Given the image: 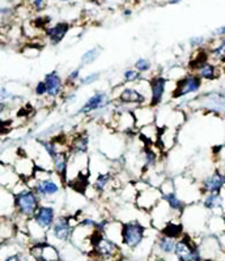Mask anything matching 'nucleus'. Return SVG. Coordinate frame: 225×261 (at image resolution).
<instances>
[{"label":"nucleus","instance_id":"obj_52","mask_svg":"<svg viewBox=\"0 0 225 261\" xmlns=\"http://www.w3.org/2000/svg\"><path fill=\"white\" fill-rule=\"evenodd\" d=\"M222 146H224V148H225V143H224V145H222Z\"/></svg>","mask_w":225,"mask_h":261},{"label":"nucleus","instance_id":"obj_41","mask_svg":"<svg viewBox=\"0 0 225 261\" xmlns=\"http://www.w3.org/2000/svg\"><path fill=\"white\" fill-rule=\"evenodd\" d=\"M34 94L38 98L46 97V95H48V86H46L44 80L38 81V83L36 84V86H34Z\"/></svg>","mask_w":225,"mask_h":261},{"label":"nucleus","instance_id":"obj_24","mask_svg":"<svg viewBox=\"0 0 225 261\" xmlns=\"http://www.w3.org/2000/svg\"><path fill=\"white\" fill-rule=\"evenodd\" d=\"M225 199L221 193H206L201 197V205L208 212H224Z\"/></svg>","mask_w":225,"mask_h":261},{"label":"nucleus","instance_id":"obj_16","mask_svg":"<svg viewBox=\"0 0 225 261\" xmlns=\"http://www.w3.org/2000/svg\"><path fill=\"white\" fill-rule=\"evenodd\" d=\"M33 220H34L37 225H39L43 230L49 232L56 220L55 208L49 204H41L39 208L37 209L34 217H33Z\"/></svg>","mask_w":225,"mask_h":261},{"label":"nucleus","instance_id":"obj_45","mask_svg":"<svg viewBox=\"0 0 225 261\" xmlns=\"http://www.w3.org/2000/svg\"><path fill=\"white\" fill-rule=\"evenodd\" d=\"M212 37H215V39L224 38V37H225V25H221V27L216 28V29L213 30Z\"/></svg>","mask_w":225,"mask_h":261},{"label":"nucleus","instance_id":"obj_22","mask_svg":"<svg viewBox=\"0 0 225 261\" xmlns=\"http://www.w3.org/2000/svg\"><path fill=\"white\" fill-rule=\"evenodd\" d=\"M0 208H2V217L11 218L16 216L15 206V193L6 187H2V196H0Z\"/></svg>","mask_w":225,"mask_h":261},{"label":"nucleus","instance_id":"obj_44","mask_svg":"<svg viewBox=\"0 0 225 261\" xmlns=\"http://www.w3.org/2000/svg\"><path fill=\"white\" fill-rule=\"evenodd\" d=\"M3 261H27L25 256L20 252L12 253V255H8L6 258H3Z\"/></svg>","mask_w":225,"mask_h":261},{"label":"nucleus","instance_id":"obj_19","mask_svg":"<svg viewBox=\"0 0 225 261\" xmlns=\"http://www.w3.org/2000/svg\"><path fill=\"white\" fill-rule=\"evenodd\" d=\"M70 157H71V150H62L53 158V170L56 176H59L63 184L69 180Z\"/></svg>","mask_w":225,"mask_h":261},{"label":"nucleus","instance_id":"obj_15","mask_svg":"<svg viewBox=\"0 0 225 261\" xmlns=\"http://www.w3.org/2000/svg\"><path fill=\"white\" fill-rule=\"evenodd\" d=\"M70 29H71V25L65 21H60V22H56L50 27L48 25L43 29L44 38L48 39L51 46H58L69 34Z\"/></svg>","mask_w":225,"mask_h":261},{"label":"nucleus","instance_id":"obj_3","mask_svg":"<svg viewBox=\"0 0 225 261\" xmlns=\"http://www.w3.org/2000/svg\"><path fill=\"white\" fill-rule=\"evenodd\" d=\"M147 238V227L138 220L123 222L122 226V246L128 249H135L143 244Z\"/></svg>","mask_w":225,"mask_h":261},{"label":"nucleus","instance_id":"obj_28","mask_svg":"<svg viewBox=\"0 0 225 261\" xmlns=\"http://www.w3.org/2000/svg\"><path fill=\"white\" fill-rule=\"evenodd\" d=\"M175 144V129L169 127H163L160 129V137L157 145L160 146L161 151L170 150Z\"/></svg>","mask_w":225,"mask_h":261},{"label":"nucleus","instance_id":"obj_7","mask_svg":"<svg viewBox=\"0 0 225 261\" xmlns=\"http://www.w3.org/2000/svg\"><path fill=\"white\" fill-rule=\"evenodd\" d=\"M174 256L178 258V261H203L199 244H196L195 241L186 234L178 239Z\"/></svg>","mask_w":225,"mask_h":261},{"label":"nucleus","instance_id":"obj_27","mask_svg":"<svg viewBox=\"0 0 225 261\" xmlns=\"http://www.w3.org/2000/svg\"><path fill=\"white\" fill-rule=\"evenodd\" d=\"M163 200L169 205V208L172 209L175 214L181 217L184 214L185 209H186L187 204L181 199V196L178 195L177 191H173V192L164 193Z\"/></svg>","mask_w":225,"mask_h":261},{"label":"nucleus","instance_id":"obj_34","mask_svg":"<svg viewBox=\"0 0 225 261\" xmlns=\"http://www.w3.org/2000/svg\"><path fill=\"white\" fill-rule=\"evenodd\" d=\"M184 228L185 227L182 223H179V222L175 223V221L173 220L165 226V228H164L161 232L165 235H168V237H170V238H174V239H179V238H182L185 235Z\"/></svg>","mask_w":225,"mask_h":261},{"label":"nucleus","instance_id":"obj_4","mask_svg":"<svg viewBox=\"0 0 225 261\" xmlns=\"http://www.w3.org/2000/svg\"><path fill=\"white\" fill-rule=\"evenodd\" d=\"M79 225V218L75 216H59L56 217L55 222L50 231L48 232V238H53L59 243H65L70 242L74 234L75 227Z\"/></svg>","mask_w":225,"mask_h":261},{"label":"nucleus","instance_id":"obj_32","mask_svg":"<svg viewBox=\"0 0 225 261\" xmlns=\"http://www.w3.org/2000/svg\"><path fill=\"white\" fill-rule=\"evenodd\" d=\"M210 58L215 62H225V37L219 38L216 43L208 48Z\"/></svg>","mask_w":225,"mask_h":261},{"label":"nucleus","instance_id":"obj_6","mask_svg":"<svg viewBox=\"0 0 225 261\" xmlns=\"http://www.w3.org/2000/svg\"><path fill=\"white\" fill-rule=\"evenodd\" d=\"M55 175L50 176V178L48 179H43V180L32 178L29 179L27 183L30 188H33V190L36 191L37 195H38L41 199H51V197H55L56 195H59L63 184L59 176H56L55 178Z\"/></svg>","mask_w":225,"mask_h":261},{"label":"nucleus","instance_id":"obj_40","mask_svg":"<svg viewBox=\"0 0 225 261\" xmlns=\"http://www.w3.org/2000/svg\"><path fill=\"white\" fill-rule=\"evenodd\" d=\"M22 54H24L27 58H29V59H33V58H37L39 54H41V48H39L38 46H25V47L22 48Z\"/></svg>","mask_w":225,"mask_h":261},{"label":"nucleus","instance_id":"obj_21","mask_svg":"<svg viewBox=\"0 0 225 261\" xmlns=\"http://www.w3.org/2000/svg\"><path fill=\"white\" fill-rule=\"evenodd\" d=\"M191 72L196 73L203 81H215L220 76V68L215 63L206 60L191 69Z\"/></svg>","mask_w":225,"mask_h":261},{"label":"nucleus","instance_id":"obj_48","mask_svg":"<svg viewBox=\"0 0 225 261\" xmlns=\"http://www.w3.org/2000/svg\"><path fill=\"white\" fill-rule=\"evenodd\" d=\"M179 3H182V0H166V4L169 6H177Z\"/></svg>","mask_w":225,"mask_h":261},{"label":"nucleus","instance_id":"obj_5","mask_svg":"<svg viewBox=\"0 0 225 261\" xmlns=\"http://www.w3.org/2000/svg\"><path fill=\"white\" fill-rule=\"evenodd\" d=\"M163 200V192L159 187H153L151 184L145 183L143 188L138 190L135 205L143 212L151 213L159 202Z\"/></svg>","mask_w":225,"mask_h":261},{"label":"nucleus","instance_id":"obj_29","mask_svg":"<svg viewBox=\"0 0 225 261\" xmlns=\"http://www.w3.org/2000/svg\"><path fill=\"white\" fill-rule=\"evenodd\" d=\"M71 153L79 154H88L89 150V136L86 134H79L71 143Z\"/></svg>","mask_w":225,"mask_h":261},{"label":"nucleus","instance_id":"obj_1","mask_svg":"<svg viewBox=\"0 0 225 261\" xmlns=\"http://www.w3.org/2000/svg\"><path fill=\"white\" fill-rule=\"evenodd\" d=\"M11 191L15 193L16 217L28 222L34 217L37 209L41 205L42 199L37 195L36 191L28 186L25 180H21L20 183L16 184Z\"/></svg>","mask_w":225,"mask_h":261},{"label":"nucleus","instance_id":"obj_46","mask_svg":"<svg viewBox=\"0 0 225 261\" xmlns=\"http://www.w3.org/2000/svg\"><path fill=\"white\" fill-rule=\"evenodd\" d=\"M65 103H75L76 102V93H69V95L64 98Z\"/></svg>","mask_w":225,"mask_h":261},{"label":"nucleus","instance_id":"obj_23","mask_svg":"<svg viewBox=\"0 0 225 261\" xmlns=\"http://www.w3.org/2000/svg\"><path fill=\"white\" fill-rule=\"evenodd\" d=\"M153 109L154 107L147 105V106L135 107V110H132L135 119H137L138 128H142L144 125L154 123V120H156V113L153 111Z\"/></svg>","mask_w":225,"mask_h":261},{"label":"nucleus","instance_id":"obj_11","mask_svg":"<svg viewBox=\"0 0 225 261\" xmlns=\"http://www.w3.org/2000/svg\"><path fill=\"white\" fill-rule=\"evenodd\" d=\"M170 79L163 74H157L149 80V106L157 107L163 103L164 97L168 92Z\"/></svg>","mask_w":225,"mask_h":261},{"label":"nucleus","instance_id":"obj_2","mask_svg":"<svg viewBox=\"0 0 225 261\" xmlns=\"http://www.w3.org/2000/svg\"><path fill=\"white\" fill-rule=\"evenodd\" d=\"M92 256L104 261H122L121 244L111 241L104 232L95 231L92 235Z\"/></svg>","mask_w":225,"mask_h":261},{"label":"nucleus","instance_id":"obj_35","mask_svg":"<svg viewBox=\"0 0 225 261\" xmlns=\"http://www.w3.org/2000/svg\"><path fill=\"white\" fill-rule=\"evenodd\" d=\"M142 74L137 68H127L123 72V79L128 84H138L143 80Z\"/></svg>","mask_w":225,"mask_h":261},{"label":"nucleus","instance_id":"obj_26","mask_svg":"<svg viewBox=\"0 0 225 261\" xmlns=\"http://www.w3.org/2000/svg\"><path fill=\"white\" fill-rule=\"evenodd\" d=\"M159 157L160 153H156L153 145H147L142 150V163H143V172L149 171L151 169H154L159 163Z\"/></svg>","mask_w":225,"mask_h":261},{"label":"nucleus","instance_id":"obj_12","mask_svg":"<svg viewBox=\"0 0 225 261\" xmlns=\"http://www.w3.org/2000/svg\"><path fill=\"white\" fill-rule=\"evenodd\" d=\"M118 103L125 105V106H147L149 105V97L138 90L135 86H125L122 88L117 97Z\"/></svg>","mask_w":225,"mask_h":261},{"label":"nucleus","instance_id":"obj_13","mask_svg":"<svg viewBox=\"0 0 225 261\" xmlns=\"http://www.w3.org/2000/svg\"><path fill=\"white\" fill-rule=\"evenodd\" d=\"M151 220L153 227L157 228V230H160V231H163L164 228H165V226L168 225L170 221L174 220V216H173V214L175 213L172 209L169 208V205L166 204L164 200H161V201L154 206V209L151 212Z\"/></svg>","mask_w":225,"mask_h":261},{"label":"nucleus","instance_id":"obj_43","mask_svg":"<svg viewBox=\"0 0 225 261\" xmlns=\"http://www.w3.org/2000/svg\"><path fill=\"white\" fill-rule=\"evenodd\" d=\"M0 12H2V21H6V18L12 17L15 15V9L13 7L11 6H2V9H0Z\"/></svg>","mask_w":225,"mask_h":261},{"label":"nucleus","instance_id":"obj_49","mask_svg":"<svg viewBox=\"0 0 225 261\" xmlns=\"http://www.w3.org/2000/svg\"><path fill=\"white\" fill-rule=\"evenodd\" d=\"M86 261H104V260H102V258H100V257H96V256H92V257L88 258Z\"/></svg>","mask_w":225,"mask_h":261},{"label":"nucleus","instance_id":"obj_25","mask_svg":"<svg viewBox=\"0 0 225 261\" xmlns=\"http://www.w3.org/2000/svg\"><path fill=\"white\" fill-rule=\"evenodd\" d=\"M200 247V252L201 256H203V260H211L212 261L213 257L219 256L220 248H219V242L215 237L206 238L203 243L199 244Z\"/></svg>","mask_w":225,"mask_h":261},{"label":"nucleus","instance_id":"obj_9","mask_svg":"<svg viewBox=\"0 0 225 261\" xmlns=\"http://www.w3.org/2000/svg\"><path fill=\"white\" fill-rule=\"evenodd\" d=\"M112 103V98L109 93L96 90L91 97L84 102L83 106L77 110V115H89L97 110H106L107 107Z\"/></svg>","mask_w":225,"mask_h":261},{"label":"nucleus","instance_id":"obj_39","mask_svg":"<svg viewBox=\"0 0 225 261\" xmlns=\"http://www.w3.org/2000/svg\"><path fill=\"white\" fill-rule=\"evenodd\" d=\"M81 67L79 65L77 68H74L71 69V71L69 72V74H67V77H65V85H74V84L79 83V80H80V73H81Z\"/></svg>","mask_w":225,"mask_h":261},{"label":"nucleus","instance_id":"obj_50","mask_svg":"<svg viewBox=\"0 0 225 261\" xmlns=\"http://www.w3.org/2000/svg\"><path fill=\"white\" fill-rule=\"evenodd\" d=\"M221 217H222V222H224V226H225V211H224V212H222Z\"/></svg>","mask_w":225,"mask_h":261},{"label":"nucleus","instance_id":"obj_17","mask_svg":"<svg viewBox=\"0 0 225 261\" xmlns=\"http://www.w3.org/2000/svg\"><path fill=\"white\" fill-rule=\"evenodd\" d=\"M46 86H48V97L49 98H58L59 95H62L63 90L65 88V81L63 80V77L60 76V73L56 69L49 72V73L44 74L43 77Z\"/></svg>","mask_w":225,"mask_h":261},{"label":"nucleus","instance_id":"obj_14","mask_svg":"<svg viewBox=\"0 0 225 261\" xmlns=\"http://www.w3.org/2000/svg\"><path fill=\"white\" fill-rule=\"evenodd\" d=\"M225 190V172L215 170L210 175L206 176L200 183V191L206 193H221Z\"/></svg>","mask_w":225,"mask_h":261},{"label":"nucleus","instance_id":"obj_51","mask_svg":"<svg viewBox=\"0 0 225 261\" xmlns=\"http://www.w3.org/2000/svg\"><path fill=\"white\" fill-rule=\"evenodd\" d=\"M59 2H63V3H69V2H71V0H59Z\"/></svg>","mask_w":225,"mask_h":261},{"label":"nucleus","instance_id":"obj_31","mask_svg":"<svg viewBox=\"0 0 225 261\" xmlns=\"http://www.w3.org/2000/svg\"><path fill=\"white\" fill-rule=\"evenodd\" d=\"M122 226H123V222H119V221H110L106 230H105L104 232L107 238H110L111 241L117 242V243L121 244V246H122Z\"/></svg>","mask_w":225,"mask_h":261},{"label":"nucleus","instance_id":"obj_8","mask_svg":"<svg viewBox=\"0 0 225 261\" xmlns=\"http://www.w3.org/2000/svg\"><path fill=\"white\" fill-rule=\"evenodd\" d=\"M203 80L199 77L198 74L194 72H189L181 79V80L175 81L174 90L172 93L173 98H182L187 97L190 94H195L201 89Z\"/></svg>","mask_w":225,"mask_h":261},{"label":"nucleus","instance_id":"obj_38","mask_svg":"<svg viewBox=\"0 0 225 261\" xmlns=\"http://www.w3.org/2000/svg\"><path fill=\"white\" fill-rule=\"evenodd\" d=\"M207 43V38L205 36H193L189 38V46L193 50H199V48L205 47Z\"/></svg>","mask_w":225,"mask_h":261},{"label":"nucleus","instance_id":"obj_10","mask_svg":"<svg viewBox=\"0 0 225 261\" xmlns=\"http://www.w3.org/2000/svg\"><path fill=\"white\" fill-rule=\"evenodd\" d=\"M29 255L34 261H62L60 253L50 242H36L29 248Z\"/></svg>","mask_w":225,"mask_h":261},{"label":"nucleus","instance_id":"obj_42","mask_svg":"<svg viewBox=\"0 0 225 261\" xmlns=\"http://www.w3.org/2000/svg\"><path fill=\"white\" fill-rule=\"evenodd\" d=\"M48 7V0H32V8L34 12H42Z\"/></svg>","mask_w":225,"mask_h":261},{"label":"nucleus","instance_id":"obj_30","mask_svg":"<svg viewBox=\"0 0 225 261\" xmlns=\"http://www.w3.org/2000/svg\"><path fill=\"white\" fill-rule=\"evenodd\" d=\"M112 181V174L110 171H102L98 172L97 176H96L95 181L92 184V188L97 193H102L106 191V188L109 187V184Z\"/></svg>","mask_w":225,"mask_h":261},{"label":"nucleus","instance_id":"obj_33","mask_svg":"<svg viewBox=\"0 0 225 261\" xmlns=\"http://www.w3.org/2000/svg\"><path fill=\"white\" fill-rule=\"evenodd\" d=\"M101 54H102V47H101V46H95V47L86 50L80 58L81 68H84V67H86V65L93 64V63L100 58Z\"/></svg>","mask_w":225,"mask_h":261},{"label":"nucleus","instance_id":"obj_20","mask_svg":"<svg viewBox=\"0 0 225 261\" xmlns=\"http://www.w3.org/2000/svg\"><path fill=\"white\" fill-rule=\"evenodd\" d=\"M13 169L16 170V172L18 174L22 180L28 181L29 179H32L34 176V172H36L37 169V163L29 158L28 155L21 154L18 155L17 160L13 163Z\"/></svg>","mask_w":225,"mask_h":261},{"label":"nucleus","instance_id":"obj_36","mask_svg":"<svg viewBox=\"0 0 225 261\" xmlns=\"http://www.w3.org/2000/svg\"><path fill=\"white\" fill-rule=\"evenodd\" d=\"M101 79V72L98 71H95V72H91V73H88L86 76H84V77H81L80 80H79V85L80 86H89V85H93V84L98 83Z\"/></svg>","mask_w":225,"mask_h":261},{"label":"nucleus","instance_id":"obj_47","mask_svg":"<svg viewBox=\"0 0 225 261\" xmlns=\"http://www.w3.org/2000/svg\"><path fill=\"white\" fill-rule=\"evenodd\" d=\"M122 15H123V17H131V15H132V9L123 8V11H122Z\"/></svg>","mask_w":225,"mask_h":261},{"label":"nucleus","instance_id":"obj_18","mask_svg":"<svg viewBox=\"0 0 225 261\" xmlns=\"http://www.w3.org/2000/svg\"><path fill=\"white\" fill-rule=\"evenodd\" d=\"M177 242L178 239L170 238L165 234H161L153 243L152 253L156 255V257L160 258H164L165 256L169 255H174V249L175 246H177Z\"/></svg>","mask_w":225,"mask_h":261},{"label":"nucleus","instance_id":"obj_37","mask_svg":"<svg viewBox=\"0 0 225 261\" xmlns=\"http://www.w3.org/2000/svg\"><path fill=\"white\" fill-rule=\"evenodd\" d=\"M133 68H137L140 73H147V72L151 71L152 63L147 58H139V59H137V62L133 63Z\"/></svg>","mask_w":225,"mask_h":261}]
</instances>
